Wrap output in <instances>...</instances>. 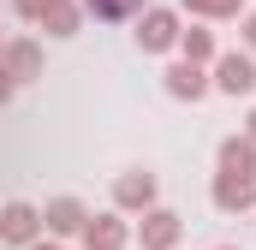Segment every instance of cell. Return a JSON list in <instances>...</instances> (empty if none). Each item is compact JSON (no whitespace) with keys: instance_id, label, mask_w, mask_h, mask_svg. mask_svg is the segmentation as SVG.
I'll use <instances>...</instances> for the list:
<instances>
[{"instance_id":"6da1fadb","label":"cell","mask_w":256,"mask_h":250,"mask_svg":"<svg viewBox=\"0 0 256 250\" xmlns=\"http://www.w3.org/2000/svg\"><path fill=\"white\" fill-rule=\"evenodd\" d=\"M179 30H185V24H179V12H167V6H143L131 36H137V48H143V54H167V48H179Z\"/></svg>"},{"instance_id":"7a4b0ae2","label":"cell","mask_w":256,"mask_h":250,"mask_svg":"<svg viewBox=\"0 0 256 250\" xmlns=\"http://www.w3.org/2000/svg\"><path fill=\"white\" fill-rule=\"evenodd\" d=\"M179 232H185V220L173 214V208H143V220H137V238H143V250H173L179 244Z\"/></svg>"},{"instance_id":"3957f363","label":"cell","mask_w":256,"mask_h":250,"mask_svg":"<svg viewBox=\"0 0 256 250\" xmlns=\"http://www.w3.org/2000/svg\"><path fill=\"white\" fill-rule=\"evenodd\" d=\"M214 90L220 96H250L256 90V60L250 54H214Z\"/></svg>"},{"instance_id":"277c9868","label":"cell","mask_w":256,"mask_h":250,"mask_svg":"<svg viewBox=\"0 0 256 250\" xmlns=\"http://www.w3.org/2000/svg\"><path fill=\"white\" fill-rule=\"evenodd\" d=\"M214 208H220V214L256 208V179L250 173H214Z\"/></svg>"},{"instance_id":"5b68a950","label":"cell","mask_w":256,"mask_h":250,"mask_svg":"<svg viewBox=\"0 0 256 250\" xmlns=\"http://www.w3.org/2000/svg\"><path fill=\"white\" fill-rule=\"evenodd\" d=\"M36 232H42V208H30V202L0 208V244H36Z\"/></svg>"},{"instance_id":"8992f818","label":"cell","mask_w":256,"mask_h":250,"mask_svg":"<svg viewBox=\"0 0 256 250\" xmlns=\"http://www.w3.org/2000/svg\"><path fill=\"white\" fill-rule=\"evenodd\" d=\"M114 202H120V208H131V214L155 208V173H149V167H131V173H120V179H114Z\"/></svg>"},{"instance_id":"52a82bcc","label":"cell","mask_w":256,"mask_h":250,"mask_svg":"<svg viewBox=\"0 0 256 250\" xmlns=\"http://www.w3.org/2000/svg\"><path fill=\"white\" fill-rule=\"evenodd\" d=\"M0 66L12 72V84H24V78H42V48H36L30 36H12V42H0Z\"/></svg>"},{"instance_id":"ba28073f","label":"cell","mask_w":256,"mask_h":250,"mask_svg":"<svg viewBox=\"0 0 256 250\" xmlns=\"http://www.w3.org/2000/svg\"><path fill=\"white\" fill-rule=\"evenodd\" d=\"M78 238H84V250H126L131 226H126V220H120V214H90Z\"/></svg>"},{"instance_id":"9c48e42d","label":"cell","mask_w":256,"mask_h":250,"mask_svg":"<svg viewBox=\"0 0 256 250\" xmlns=\"http://www.w3.org/2000/svg\"><path fill=\"white\" fill-rule=\"evenodd\" d=\"M84 220H90V208H84L78 196H54V202L42 208V226H48L54 238H72V232H84Z\"/></svg>"},{"instance_id":"30bf717a","label":"cell","mask_w":256,"mask_h":250,"mask_svg":"<svg viewBox=\"0 0 256 250\" xmlns=\"http://www.w3.org/2000/svg\"><path fill=\"white\" fill-rule=\"evenodd\" d=\"M161 84H167L173 102H196V96L208 90V78H202V66H196V60H173L167 72H161Z\"/></svg>"},{"instance_id":"8fae6325","label":"cell","mask_w":256,"mask_h":250,"mask_svg":"<svg viewBox=\"0 0 256 250\" xmlns=\"http://www.w3.org/2000/svg\"><path fill=\"white\" fill-rule=\"evenodd\" d=\"M214 161H220V173H250L256 179V143L250 137H226V143L214 149Z\"/></svg>"},{"instance_id":"7c38bea8","label":"cell","mask_w":256,"mask_h":250,"mask_svg":"<svg viewBox=\"0 0 256 250\" xmlns=\"http://www.w3.org/2000/svg\"><path fill=\"white\" fill-rule=\"evenodd\" d=\"M48 36H78V24H84V6L78 0H48V12L36 18Z\"/></svg>"},{"instance_id":"4fadbf2b","label":"cell","mask_w":256,"mask_h":250,"mask_svg":"<svg viewBox=\"0 0 256 250\" xmlns=\"http://www.w3.org/2000/svg\"><path fill=\"white\" fill-rule=\"evenodd\" d=\"M84 12H96V18H137L149 0H78Z\"/></svg>"},{"instance_id":"5bb4252c","label":"cell","mask_w":256,"mask_h":250,"mask_svg":"<svg viewBox=\"0 0 256 250\" xmlns=\"http://www.w3.org/2000/svg\"><path fill=\"white\" fill-rule=\"evenodd\" d=\"M179 48H185V60H214V30H179Z\"/></svg>"},{"instance_id":"9a60e30c","label":"cell","mask_w":256,"mask_h":250,"mask_svg":"<svg viewBox=\"0 0 256 250\" xmlns=\"http://www.w3.org/2000/svg\"><path fill=\"white\" fill-rule=\"evenodd\" d=\"M179 6L196 18H238V0H179Z\"/></svg>"},{"instance_id":"2e32d148","label":"cell","mask_w":256,"mask_h":250,"mask_svg":"<svg viewBox=\"0 0 256 250\" xmlns=\"http://www.w3.org/2000/svg\"><path fill=\"white\" fill-rule=\"evenodd\" d=\"M12 6H18V18H30V24H36V18L48 12V0H12Z\"/></svg>"},{"instance_id":"e0dca14e","label":"cell","mask_w":256,"mask_h":250,"mask_svg":"<svg viewBox=\"0 0 256 250\" xmlns=\"http://www.w3.org/2000/svg\"><path fill=\"white\" fill-rule=\"evenodd\" d=\"M12 90H18V84H12V72H6V66H0V108H6V102H12Z\"/></svg>"},{"instance_id":"ac0fdd59","label":"cell","mask_w":256,"mask_h":250,"mask_svg":"<svg viewBox=\"0 0 256 250\" xmlns=\"http://www.w3.org/2000/svg\"><path fill=\"white\" fill-rule=\"evenodd\" d=\"M244 48H256V12L244 18Z\"/></svg>"},{"instance_id":"d6986e66","label":"cell","mask_w":256,"mask_h":250,"mask_svg":"<svg viewBox=\"0 0 256 250\" xmlns=\"http://www.w3.org/2000/svg\"><path fill=\"white\" fill-rule=\"evenodd\" d=\"M244 137H250V143H256V108H250V131H244Z\"/></svg>"},{"instance_id":"ffe728a7","label":"cell","mask_w":256,"mask_h":250,"mask_svg":"<svg viewBox=\"0 0 256 250\" xmlns=\"http://www.w3.org/2000/svg\"><path fill=\"white\" fill-rule=\"evenodd\" d=\"M24 250H66V244H24Z\"/></svg>"},{"instance_id":"44dd1931","label":"cell","mask_w":256,"mask_h":250,"mask_svg":"<svg viewBox=\"0 0 256 250\" xmlns=\"http://www.w3.org/2000/svg\"><path fill=\"white\" fill-rule=\"evenodd\" d=\"M226 250H238V244H226Z\"/></svg>"}]
</instances>
